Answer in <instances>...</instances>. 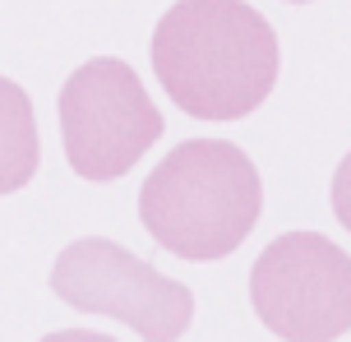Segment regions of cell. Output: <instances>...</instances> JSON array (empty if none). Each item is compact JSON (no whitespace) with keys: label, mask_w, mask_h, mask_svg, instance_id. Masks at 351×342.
I'll use <instances>...</instances> for the list:
<instances>
[{"label":"cell","mask_w":351,"mask_h":342,"mask_svg":"<svg viewBox=\"0 0 351 342\" xmlns=\"http://www.w3.org/2000/svg\"><path fill=\"white\" fill-rule=\"evenodd\" d=\"M153 70L194 121H241L268 102L282 51L245 0H176L153 28Z\"/></svg>","instance_id":"cell-1"},{"label":"cell","mask_w":351,"mask_h":342,"mask_svg":"<svg viewBox=\"0 0 351 342\" xmlns=\"http://www.w3.org/2000/svg\"><path fill=\"white\" fill-rule=\"evenodd\" d=\"M263 213V180L245 148L227 139H185L139 190V222L167 254L213 264L245 245Z\"/></svg>","instance_id":"cell-2"},{"label":"cell","mask_w":351,"mask_h":342,"mask_svg":"<svg viewBox=\"0 0 351 342\" xmlns=\"http://www.w3.org/2000/svg\"><path fill=\"white\" fill-rule=\"evenodd\" d=\"M162 130L167 121L139 74L116 56L79 65L60 88V144L84 180H121L162 139Z\"/></svg>","instance_id":"cell-3"},{"label":"cell","mask_w":351,"mask_h":342,"mask_svg":"<svg viewBox=\"0 0 351 342\" xmlns=\"http://www.w3.org/2000/svg\"><path fill=\"white\" fill-rule=\"evenodd\" d=\"M51 291L70 310L121 319L143 342H180L194 324V291L106 236H79L56 254Z\"/></svg>","instance_id":"cell-4"},{"label":"cell","mask_w":351,"mask_h":342,"mask_svg":"<svg viewBox=\"0 0 351 342\" xmlns=\"http://www.w3.org/2000/svg\"><path fill=\"white\" fill-rule=\"evenodd\" d=\"M250 306L282 342H337L351 328V254L319 232H287L250 269Z\"/></svg>","instance_id":"cell-5"},{"label":"cell","mask_w":351,"mask_h":342,"mask_svg":"<svg viewBox=\"0 0 351 342\" xmlns=\"http://www.w3.org/2000/svg\"><path fill=\"white\" fill-rule=\"evenodd\" d=\"M42 162V139H37V116L28 93L14 79L0 74V195H14L37 176Z\"/></svg>","instance_id":"cell-6"},{"label":"cell","mask_w":351,"mask_h":342,"mask_svg":"<svg viewBox=\"0 0 351 342\" xmlns=\"http://www.w3.org/2000/svg\"><path fill=\"white\" fill-rule=\"evenodd\" d=\"M333 213H337V222L351 232V153L337 162V171H333Z\"/></svg>","instance_id":"cell-7"},{"label":"cell","mask_w":351,"mask_h":342,"mask_svg":"<svg viewBox=\"0 0 351 342\" xmlns=\"http://www.w3.org/2000/svg\"><path fill=\"white\" fill-rule=\"evenodd\" d=\"M42 342H116L106 333H88V328H60V333H47Z\"/></svg>","instance_id":"cell-8"},{"label":"cell","mask_w":351,"mask_h":342,"mask_svg":"<svg viewBox=\"0 0 351 342\" xmlns=\"http://www.w3.org/2000/svg\"><path fill=\"white\" fill-rule=\"evenodd\" d=\"M287 5H310V0H287Z\"/></svg>","instance_id":"cell-9"}]
</instances>
